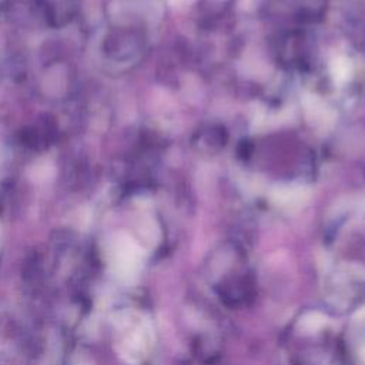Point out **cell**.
I'll return each instance as SVG.
<instances>
[{"mask_svg": "<svg viewBox=\"0 0 365 365\" xmlns=\"http://www.w3.org/2000/svg\"><path fill=\"white\" fill-rule=\"evenodd\" d=\"M327 324H328V318L324 314L314 311V312H308L304 317H301L297 328L302 334H314V332H318L319 329H322Z\"/></svg>", "mask_w": 365, "mask_h": 365, "instance_id": "2", "label": "cell"}, {"mask_svg": "<svg viewBox=\"0 0 365 365\" xmlns=\"http://www.w3.org/2000/svg\"><path fill=\"white\" fill-rule=\"evenodd\" d=\"M354 321L355 322H364L365 321V307H362L356 311V314L354 315Z\"/></svg>", "mask_w": 365, "mask_h": 365, "instance_id": "3", "label": "cell"}, {"mask_svg": "<svg viewBox=\"0 0 365 365\" xmlns=\"http://www.w3.org/2000/svg\"><path fill=\"white\" fill-rule=\"evenodd\" d=\"M110 264L113 268V272L124 279H133L141 265V251L138 247L128 238H120L114 242L111 250Z\"/></svg>", "mask_w": 365, "mask_h": 365, "instance_id": "1", "label": "cell"}]
</instances>
